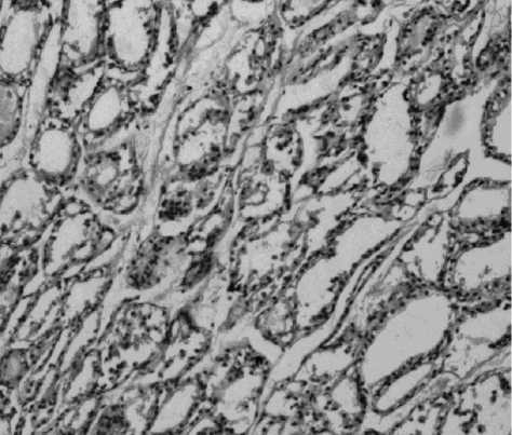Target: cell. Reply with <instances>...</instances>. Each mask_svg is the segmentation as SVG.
<instances>
[{
	"label": "cell",
	"instance_id": "cell-1",
	"mask_svg": "<svg viewBox=\"0 0 512 435\" xmlns=\"http://www.w3.org/2000/svg\"><path fill=\"white\" fill-rule=\"evenodd\" d=\"M0 83L31 90L49 40L58 31L62 2H0Z\"/></svg>",
	"mask_w": 512,
	"mask_h": 435
},
{
	"label": "cell",
	"instance_id": "cell-2",
	"mask_svg": "<svg viewBox=\"0 0 512 435\" xmlns=\"http://www.w3.org/2000/svg\"><path fill=\"white\" fill-rule=\"evenodd\" d=\"M109 2H62L58 57L50 81L61 83L104 66Z\"/></svg>",
	"mask_w": 512,
	"mask_h": 435
},
{
	"label": "cell",
	"instance_id": "cell-3",
	"mask_svg": "<svg viewBox=\"0 0 512 435\" xmlns=\"http://www.w3.org/2000/svg\"><path fill=\"white\" fill-rule=\"evenodd\" d=\"M86 154L76 120L45 105L30 142L26 167L50 185L65 190L77 183Z\"/></svg>",
	"mask_w": 512,
	"mask_h": 435
},
{
	"label": "cell",
	"instance_id": "cell-4",
	"mask_svg": "<svg viewBox=\"0 0 512 435\" xmlns=\"http://www.w3.org/2000/svg\"><path fill=\"white\" fill-rule=\"evenodd\" d=\"M152 5L109 2L105 33L104 67L107 72L136 80L150 59L155 23Z\"/></svg>",
	"mask_w": 512,
	"mask_h": 435
},
{
	"label": "cell",
	"instance_id": "cell-5",
	"mask_svg": "<svg viewBox=\"0 0 512 435\" xmlns=\"http://www.w3.org/2000/svg\"><path fill=\"white\" fill-rule=\"evenodd\" d=\"M133 86L132 79L104 67L75 118L87 153L103 148L127 126L133 112Z\"/></svg>",
	"mask_w": 512,
	"mask_h": 435
},
{
	"label": "cell",
	"instance_id": "cell-6",
	"mask_svg": "<svg viewBox=\"0 0 512 435\" xmlns=\"http://www.w3.org/2000/svg\"><path fill=\"white\" fill-rule=\"evenodd\" d=\"M137 182V165L127 143L87 153L77 180L91 200L109 209H118Z\"/></svg>",
	"mask_w": 512,
	"mask_h": 435
},
{
	"label": "cell",
	"instance_id": "cell-7",
	"mask_svg": "<svg viewBox=\"0 0 512 435\" xmlns=\"http://www.w3.org/2000/svg\"><path fill=\"white\" fill-rule=\"evenodd\" d=\"M510 242L505 239L466 252L454 264L452 282L462 292L488 290L501 283L510 274Z\"/></svg>",
	"mask_w": 512,
	"mask_h": 435
},
{
	"label": "cell",
	"instance_id": "cell-8",
	"mask_svg": "<svg viewBox=\"0 0 512 435\" xmlns=\"http://www.w3.org/2000/svg\"><path fill=\"white\" fill-rule=\"evenodd\" d=\"M2 87V148L10 146L21 132L30 90L0 83Z\"/></svg>",
	"mask_w": 512,
	"mask_h": 435
},
{
	"label": "cell",
	"instance_id": "cell-9",
	"mask_svg": "<svg viewBox=\"0 0 512 435\" xmlns=\"http://www.w3.org/2000/svg\"><path fill=\"white\" fill-rule=\"evenodd\" d=\"M488 143L494 153L500 156H510V106L504 105L489 119Z\"/></svg>",
	"mask_w": 512,
	"mask_h": 435
}]
</instances>
